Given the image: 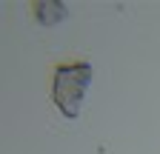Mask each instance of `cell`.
<instances>
[{
  "instance_id": "obj_1",
  "label": "cell",
  "mask_w": 160,
  "mask_h": 154,
  "mask_svg": "<svg viewBox=\"0 0 160 154\" xmlns=\"http://www.w3.org/2000/svg\"><path fill=\"white\" fill-rule=\"evenodd\" d=\"M89 80H92L89 63L60 66L54 71V103L69 120H74L80 114V103H83V94L89 89Z\"/></svg>"
}]
</instances>
